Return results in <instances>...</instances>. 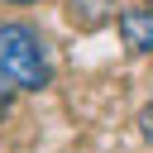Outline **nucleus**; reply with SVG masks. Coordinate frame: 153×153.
I'll return each instance as SVG.
<instances>
[{"label": "nucleus", "instance_id": "7ed1b4c3", "mask_svg": "<svg viewBox=\"0 0 153 153\" xmlns=\"http://www.w3.org/2000/svg\"><path fill=\"white\" fill-rule=\"evenodd\" d=\"M139 129H143V139H153V105H148V110L139 115Z\"/></svg>", "mask_w": 153, "mask_h": 153}, {"label": "nucleus", "instance_id": "f257e3e1", "mask_svg": "<svg viewBox=\"0 0 153 153\" xmlns=\"http://www.w3.org/2000/svg\"><path fill=\"white\" fill-rule=\"evenodd\" d=\"M0 86H10V91L48 86V53L29 24H0Z\"/></svg>", "mask_w": 153, "mask_h": 153}, {"label": "nucleus", "instance_id": "39448f33", "mask_svg": "<svg viewBox=\"0 0 153 153\" xmlns=\"http://www.w3.org/2000/svg\"><path fill=\"white\" fill-rule=\"evenodd\" d=\"M14 5H29V0H14Z\"/></svg>", "mask_w": 153, "mask_h": 153}, {"label": "nucleus", "instance_id": "20e7f679", "mask_svg": "<svg viewBox=\"0 0 153 153\" xmlns=\"http://www.w3.org/2000/svg\"><path fill=\"white\" fill-rule=\"evenodd\" d=\"M0 110H5V96H0Z\"/></svg>", "mask_w": 153, "mask_h": 153}, {"label": "nucleus", "instance_id": "f03ea898", "mask_svg": "<svg viewBox=\"0 0 153 153\" xmlns=\"http://www.w3.org/2000/svg\"><path fill=\"white\" fill-rule=\"evenodd\" d=\"M120 38H124V48H134V53H153V5L124 10V14H120Z\"/></svg>", "mask_w": 153, "mask_h": 153}]
</instances>
